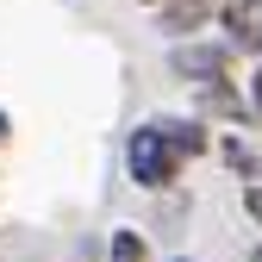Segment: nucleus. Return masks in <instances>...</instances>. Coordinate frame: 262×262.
Wrapping results in <instances>:
<instances>
[{
    "mask_svg": "<svg viewBox=\"0 0 262 262\" xmlns=\"http://www.w3.org/2000/svg\"><path fill=\"white\" fill-rule=\"evenodd\" d=\"M219 25L231 50H250L262 62V0H219Z\"/></svg>",
    "mask_w": 262,
    "mask_h": 262,
    "instance_id": "obj_3",
    "label": "nucleus"
},
{
    "mask_svg": "<svg viewBox=\"0 0 262 262\" xmlns=\"http://www.w3.org/2000/svg\"><path fill=\"white\" fill-rule=\"evenodd\" d=\"M187 162L169 150V138H162V125L144 119V125H131V138H125V175L138 181L144 193H162V187H175L181 181Z\"/></svg>",
    "mask_w": 262,
    "mask_h": 262,
    "instance_id": "obj_1",
    "label": "nucleus"
},
{
    "mask_svg": "<svg viewBox=\"0 0 262 262\" xmlns=\"http://www.w3.org/2000/svg\"><path fill=\"white\" fill-rule=\"evenodd\" d=\"M175 262H193V256H175Z\"/></svg>",
    "mask_w": 262,
    "mask_h": 262,
    "instance_id": "obj_14",
    "label": "nucleus"
},
{
    "mask_svg": "<svg viewBox=\"0 0 262 262\" xmlns=\"http://www.w3.org/2000/svg\"><path fill=\"white\" fill-rule=\"evenodd\" d=\"M156 25L169 31L175 44L181 38H200V31L212 25V0H162V7H156Z\"/></svg>",
    "mask_w": 262,
    "mask_h": 262,
    "instance_id": "obj_4",
    "label": "nucleus"
},
{
    "mask_svg": "<svg viewBox=\"0 0 262 262\" xmlns=\"http://www.w3.org/2000/svg\"><path fill=\"white\" fill-rule=\"evenodd\" d=\"M138 7H150V13H156V7H162V0H138Z\"/></svg>",
    "mask_w": 262,
    "mask_h": 262,
    "instance_id": "obj_12",
    "label": "nucleus"
},
{
    "mask_svg": "<svg viewBox=\"0 0 262 262\" xmlns=\"http://www.w3.org/2000/svg\"><path fill=\"white\" fill-rule=\"evenodd\" d=\"M156 125H162V138H169V150H175L181 162H200V156L212 150L206 119H156Z\"/></svg>",
    "mask_w": 262,
    "mask_h": 262,
    "instance_id": "obj_5",
    "label": "nucleus"
},
{
    "mask_svg": "<svg viewBox=\"0 0 262 262\" xmlns=\"http://www.w3.org/2000/svg\"><path fill=\"white\" fill-rule=\"evenodd\" d=\"M244 212L262 225V181H250V187H244Z\"/></svg>",
    "mask_w": 262,
    "mask_h": 262,
    "instance_id": "obj_10",
    "label": "nucleus"
},
{
    "mask_svg": "<svg viewBox=\"0 0 262 262\" xmlns=\"http://www.w3.org/2000/svg\"><path fill=\"white\" fill-rule=\"evenodd\" d=\"M231 62H237V50L225 44V38H212V31H200V38H181V44H169V69H175L181 81H193V88L231 81Z\"/></svg>",
    "mask_w": 262,
    "mask_h": 262,
    "instance_id": "obj_2",
    "label": "nucleus"
},
{
    "mask_svg": "<svg viewBox=\"0 0 262 262\" xmlns=\"http://www.w3.org/2000/svg\"><path fill=\"white\" fill-rule=\"evenodd\" d=\"M7 138H13V113L0 106V144H7Z\"/></svg>",
    "mask_w": 262,
    "mask_h": 262,
    "instance_id": "obj_11",
    "label": "nucleus"
},
{
    "mask_svg": "<svg viewBox=\"0 0 262 262\" xmlns=\"http://www.w3.org/2000/svg\"><path fill=\"white\" fill-rule=\"evenodd\" d=\"M244 100H250V113L262 119V62H256V69H250V94H244Z\"/></svg>",
    "mask_w": 262,
    "mask_h": 262,
    "instance_id": "obj_9",
    "label": "nucleus"
},
{
    "mask_svg": "<svg viewBox=\"0 0 262 262\" xmlns=\"http://www.w3.org/2000/svg\"><path fill=\"white\" fill-rule=\"evenodd\" d=\"M250 262H262V244H256V250H250Z\"/></svg>",
    "mask_w": 262,
    "mask_h": 262,
    "instance_id": "obj_13",
    "label": "nucleus"
},
{
    "mask_svg": "<svg viewBox=\"0 0 262 262\" xmlns=\"http://www.w3.org/2000/svg\"><path fill=\"white\" fill-rule=\"evenodd\" d=\"M106 262H150V244H144V231H113V244H106Z\"/></svg>",
    "mask_w": 262,
    "mask_h": 262,
    "instance_id": "obj_8",
    "label": "nucleus"
},
{
    "mask_svg": "<svg viewBox=\"0 0 262 262\" xmlns=\"http://www.w3.org/2000/svg\"><path fill=\"white\" fill-rule=\"evenodd\" d=\"M206 113H219V119H256V113H250V100H244L231 81H212V88H200V113H193V119H206Z\"/></svg>",
    "mask_w": 262,
    "mask_h": 262,
    "instance_id": "obj_6",
    "label": "nucleus"
},
{
    "mask_svg": "<svg viewBox=\"0 0 262 262\" xmlns=\"http://www.w3.org/2000/svg\"><path fill=\"white\" fill-rule=\"evenodd\" d=\"M219 156L231 162V175H237L244 187H250V181H262V162H256V150H250L244 138H225V144H219Z\"/></svg>",
    "mask_w": 262,
    "mask_h": 262,
    "instance_id": "obj_7",
    "label": "nucleus"
}]
</instances>
